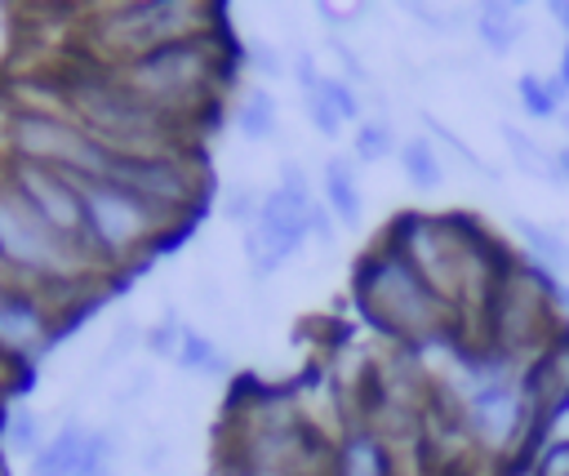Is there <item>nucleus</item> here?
<instances>
[{
    "label": "nucleus",
    "instance_id": "nucleus-27",
    "mask_svg": "<svg viewBox=\"0 0 569 476\" xmlns=\"http://www.w3.org/2000/svg\"><path fill=\"white\" fill-rule=\"evenodd\" d=\"M556 80L565 85V93H569V40L560 44V62H556Z\"/></svg>",
    "mask_w": 569,
    "mask_h": 476
},
{
    "label": "nucleus",
    "instance_id": "nucleus-17",
    "mask_svg": "<svg viewBox=\"0 0 569 476\" xmlns=\"http://www.w3.org/2000/svg\"><path fill=\"white\" fill-rule=\"evenodd\" d=\"M338 476H396V472H391L382 440L369 432H356V436H347V445L338 454Z\"/></svg>",
    "mask_w": 569,
    "mask_h": 476
},
{
    "label": "nucleus",
    "instance_id": "nucleus-2",
    "mask_svg": "<svg viewBox=\"0 0 569 476\" xmlns=\"http://www.w3.org/2000/svg\"><path fill=\"white\" fill-rule=\"evenodd\" d=\"M311 191H307V173L298 160H284L280 165V187L262 200L249 236H244V249L253 258V271H276L284 258H293L302 249V240L311 236Z\"/></svg>",
    "mask_w": 569,
    "mask_h": 476
},
{
    "label": "nucleus",
    "instance_id": "nucleus-24",
    "mask_svg": "<svg viewBox=\"0 0 569 476\" xmlns=\"http://www.w3.org/2000/svg\"><path fill=\"white\" fill-rule=\"evenodd\" d=\"M9 445L22 449V454H40V449H36V445H40V423H36L31 414H18L13 427H9Z\"/></svg>",
    "mask_w": 569,
    "mask_h": 476
},
{
    "label": "nucleus",
    "instance_id": "nucleus-18",
    "mask_svg": "<svg viewBox=\"0 0 569 476\" xmlns=\"http://www.w3.org/2000/svg\"><path fill=\"white\" fill-rule=\"evenodd\" d=\"M84 111H89L93 120H102V125L111 120V125H120V129H129V133H142V129L151 125V111L138 107L129 93H116V89H107L102 98H89Z\"/></svg>",
    "mask_w": 569,
    "mask_h": 476
},
{
    "label": "nucleus",
    "instance_id": "nucleus-19",
    "mask_svg": "<svg viewBox=\"0 0 569 476\" xmlns=\"http://www.w3.org/2000/svg\"><path fill=\"white\" fill-rule=\"evenodd\" d=\"M173 360H178L182 369H191V374H204V378H213V374H222V369H227V356H222V351H218L200 329H178Z\"/></svg>",
    "mask_w": 569,
    "mask_h": 476
},
{
    "label": "nucleus",
    "instance_id": "nucleus-23",
    "mask_svg": "<svg viewBox=\"0 0 569 476\" xmlns=\"http://www.w3.org/2000/svg\"><path fill=\"white\" fill-rule=\"evenodd\" d=\"M427 129H431V133H436L440 142H449V147L458 151V160H467V165H471V169H480V173H493V169H489V165H485V160H480V156H476V151H471V147H467V142H462V138H458L453 129H445V125H440L436 116H427Z\"/></svg>",
    "mask_w": 569,
    "mask_h": 476
},
{
    "label": "nucleus",
    "instance_id": "nucleus-7",
    "mask_svg": "<svg viewBox=\"0 0 569 476\" xmlns=\"http://www.w3.org/2000/svg\"><path fill=\"white\" fill-rule=\"evenodd\" d=\"M111 440L107 432H89L80 423H67L53 440L40 445L31 476H107Z\"/></svg>",
    "mask_w": 569,
    "mask_h": 476
},
{
    "label": "nucleus",
    "instance_id": "nucleus-8",
    "mask_svg": "<svg viewBox=\"0 0 569 476\" xmlns=\"http://www.w3.org/2000/svg\"><path fill=\"white\" fill-rule=\"evenodd\" d=\"M107 178L111 182H124L147 205H178L191 191V182L178 169V160H160V156H111Z\"/></svg>",
    "mask_w": 569,
    "mask_h": 476
},
{
    "label": "nucleus",
    "instance_id": "nucleus-9",
    "mask_svg": "<svg viewBox=\"0 0 569 476\" xmlns=\"http://www.w3.org/2000/svg\"><path fill=\"white\" fill-rule=\"evenodd\" d=\"M200 53L182 40H169V44H160V49H151L142 62H138V85H147V89H156V93H173V89H182V85H191V80H200Z\"/></svg>",
    "mask_w": 569,
    "mask_h": 476
},
{
    "label": "nucleus",
    "instance_id": "nucleus-11",
    "mask_svg": "<svg viewBox=\"0 0 569 476\" xmlns=\"http://www.w3.org/2000/svg\"><path fill=\"white\" fill-rule=\"evenodd\" d=\"M498 133H502V142H507V151H511V160H516V169H520V173L565 187V178H560V165H556V151H551V147H542L533 133H525V129H516V125H498Z\"/></svg>",
    "mask_w": 569,
    "mask_h": 476
},
{
    "label": "nucleus",
    "instance_id": "nucleus-22",
    "mask_svg": "<svg viewBox=\"0 0 569 476\" xmlns=\"http://www.w3.org/2000/svg\"><path fill=\"white\" fill-rule=\"evenodd\" d=\"M307 120H311V129H320L325 138H338V129H342V120H338V111L320 98V93H307Z\"/></svg>",
    "mask_w": 569,
    "mask_h": 476
},
{
    "label": "nucleus",
    "instance_id": "nucleus-13",
    "mask_svg": "<svg viewBox=\"0 0 569 476\" xmlns=\"http://www.w3.org/2000/svg\"><path fill=\"white\" fill-rule=\"evenodd\" d=\"M565 98H569V93H565V85H560L556 76H538V71L516 76V102H520V111L533 116V120H560Z\"/></svg>",
    "mask_w": 569,
    "mask_h": 476
},
{
    "label": "nucleus",
    "instance_id": "nucleus-15",
    "mask_svg": "<svg viewBox=\"0 0 569 476\" xmlns=\"http://www.w3.org/2000/svg\"><path fill=\"white\" fill-rule=\"evenodd\" d=\"M516 231L525 240V258H533L538 267L556 271V276H569V240L533 218H516Z\"/></svg>",
    "mask_w": 569,
    "mask_h": 476
},
{
    "label": "nucleus",
    "instance_id": "nucleus-29",
    "mask_svg": "<svg viewBox=\"0 0 569 476\" xmlns=\"http://www.w3.org/2000/svg\"><path fill=\"white\" fill-rule=\"evenodd\" d=\"M560 129H565V133H569V111H560Z\"/></svg>",
    "mask_w": 569,
    "mask_h": 476
},
{
    "label": "nucleus",
    "instance_id": "nucleus-21",
    "mask_svg": "<svg viewBox=\"0 0 569 476\" xmlns=\"http://www.w3.org/2000/svg\"><path fill=\"white\" fill-rule=\"evenodd\" d=\"M391 151H396V133H391V120H382V116H369V120H360V125H356V160L373 165V160H382V156H391Z\"/></svg>",
    "mask_w": 569,
    "mask_h": 476
},
{
    "label": "nucleus",
    "instance_id": "nucleus-20",
    "mask_svg": "<svg viewBox=\"0 0 569 476\" xmlns=\"http://www.w3.org/2000/svg\"><path fill=\"white\" fill-rule=\"evenodd\" d=\"M236 129L249 138V142H262L276 133V98L267 89H249V98L240 102L236 111Z\"/></svg>",
    "mask_w": 569,
    "mask_h": 476
},
{
    "label": "nucleus",
    "instance_id": "nucleus-4",
    "mask_svg": "<svg viewBox=\"0 0 569 476\" xmlns=\"http://www.w3.org/2000/svg\"><path fill=\"white\" fill-rule=\"evenodd\" d=\"M84 191V231L102 245V249H124L133 245L147 227H151V209L138 191H129L124 182L111 178H80Z\"/></svg>",
    "mask_w": 569,
    "mask_h": 476
},
{
    "label": "nucleus",
    "instance_id": "nucleus-25",
    "mask_svg": "<svg viewBox=\"0 0 569 476\" xmlns=\"http://www.w3.org/2000/svg\"><path fill=\"white\" fill-rule=\"evenodd\" d=\"M311 231H316V236H320V240L329 245V240H333V214L316 205V214H311Z\"/></svg>",
    "mask_w": 569,
    "mask_h": 476
},
{
    "label": "nucleus",
    "instance_id": "nucleus-6",
    "mask_svg": "<svg viewBox=\"0 0 569 476\" xmlns=\"http://www.w3.org/2000/svg\"><path fill=\"white\" fill-rule=\"evenodd\" d=\"M18 196L58 231V236H80L84 231V191L80 178L49 169V165H22L18 169Z\"/></svg>",
    "mask_w": 569,
    "mask_h": 476
},
{
    "label": "nucleus",
    "instance_id": "nucleus-28",
    "mask_svg": "<svg viewBox=\"0 0 569 476\" xmlns=\"http://www.w3.org/2000/svg\"><path fill=\"white\" fill-rule=\"evenodd\" d=\"M556 165H560V178H565V187H569V142L556 147Z\"/></svg>",
    "mask_w": 569,
    "mask_h": 476
},
{
    "label": "nucleus",
    "instance_id": "nucleus-5",
    "mask_svg": "<svg viewBox=\"0 0 569 476\" xmlns=\"http://www.w3.org/2000/svg\"><path fill=\"white\" fill-rule=\"evenodd\" d=\"M62 240L22 196L18 187L13 191H0V258L13 262V267H31V271H58L67 258H62Z\"/></svg>",
    "mask_w": 569,
    "mask_h": 476
},
{
    "label": "nucleus",
    "instance_id": "nucleus-16",
    "mask_svg": "<svg viewBox=\"0 0 569 476\" xmlns=\"http://www.w3.org/2000/svg\"><path fill=\"white\" fill-rule=\"evenodd\" d=\"M400 169H405V178H409L418 191H436V187L445 182L440 151H436V142L422 138V133H413V138L400 142Z\"/></svg>",
    "mask_w": 569,
    "mask_h": 476
},
{
    "label": "nucleus",
    "instance_id": "nucleus-12",
    "mask_svg": "<svg viewBox=\"0 0 569 476\" xmlns=\"http://www.w3.org/2000/svg\"><path fill=\"white\" fill-rule=\"evenodd\" d=\"M476 36H480V44H485L489 53H511V44L525 36V18H520L516 4H502V0L480 4V13H476Z\"/></svg>",
    "mask_w": 569,
    "mask_h": 476
},
{
    "label": "nucleus",
    "instance_id": "nucleus-14",
    "mask_svg": "<svg viewBox=\"0 0 569 476\" xmlns=\"http://www.w3.org/2000/svg\"><path fill=\"white\" fill-rule=\"evenodd\" d=\"M40 334H44L40 307L0 289V347H31Z\"/></svg>",
    "mask_w": 569,
    "mask_h": 476
},
{
    "label": "nucleus",
    "instance_id": "nucleus-3",
    "mask_svg": "<svg viewBox=\"0 0 569 476\" xmlns=\"http://www.w3.org/2000/svg\"><path fill=\"white\" fill-rule=\"evenodd\" d=\"M13 142L31 165H49V169H62L71 178H107V169H111V151L102 142H93L89 133L71 129L67 120H53L44 111L18 116Z\"/></svg>",
    "mask_w": 569,
    "mask_h": 476
},
{
    "label": "nucleus",
    "instance_id": "nucleus-1",
    "mask_svg": "<svg viewBox=\"0 0 569 476\" xmlns=\"http://www.w3.org/2000/svg\"><path fill=\"white\" fill-rule=\"evenodd\" d=\"M356 298H360L365 316H369L382 334H396V338H409V343L445 338V334L453 329V316H458V311L422 280V271H418L400 249L369 254V258L360 262Z\"/></svg>",
    "mask_w": 569,
    "mask_h": 476
},
{
    "label": "nucleus",
    "instance_id": "nucleus-26",
    "mask_svg": "<svg viewBox=\"0 0 569 476\" xmlns=\"http://www.w3.org/2000/svg\"><path fill=\"white\" fill-rule=\"evenodd\" d=\"M547 13H551V22H560V31L569 36V0H551Z\"/></svg>",
    "mask_w": 569,
    "mask_h": 476
},
{
    "label": "nucleus",
    "instance_id": "nucleus-10",
    "mask_svg": "<svg viewBox=\"0 0 569 476\" xmlns=\"http://www.w3.org/2000/svg\"><path fill=\"white\" fill-rule=\"evenodd\" d=\"M320 191H325V209L342 222V227H356L365 218V196H360V182H356V165L347 156H329L325 169H320Z\"/></svg>",
    "mask_w": 569,
    "mask_h": 476
}]
</instances>
